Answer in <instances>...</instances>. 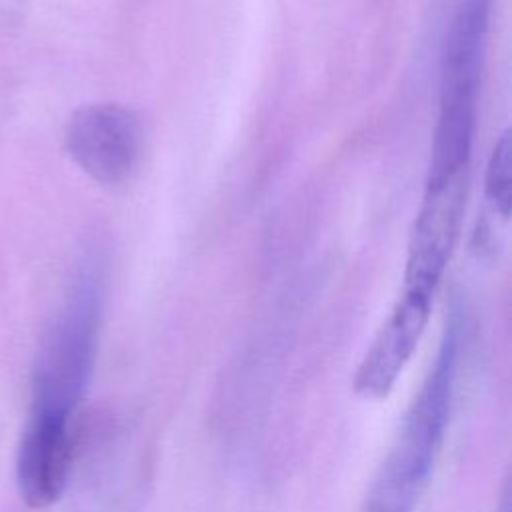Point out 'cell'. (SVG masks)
<instances>
[{
	"mask_svg": "<svg viewBox=\"0 0 512 512\" xmlns=\"http://www.w3.org/2000/svg\"><path fill=\"white\" fill-rule=\"evenodd\" d=\"M458 370V330L450 324L362 506V512H414L450 420Z\"/></svg>",
	"mask_w": 512,
	"mask_h": 512,
	"instance_id": "cell-1",
	"label": "cell"
},
{
	"mask_svg": "<svg viewBox=\"0 0 512 512\" xmlns=\"http://www.w3.org/2000/svg\"><path fill=\"white\" fill-rule=\"evenodd\" d=\"M490 2L460 0L446 36L440 114L430 154L438 166H456L470 158Z\"/></svg>",
	"mask_w": 512,
	"mask_h": 512,
	"instance_id": "cell-2",
	"label": "cell"
},
{
	"mask_svg": "<svg viewBox=\"0 0 512 512\" xmlns=\"http://www.w3.org/2000/svg\"><path fill=\"white\" fill-rule=\"evenodd\" d=\"M100 298L92 278H84L66 304L38 370L34 408L72 416L90 380Z\"/></svg>",
	"mask_w": 512,
	"mask_h": 512,
	"instance_id": "cell-3",
	"label": "cell"
},
{
	"mask_svg": "<svg viewBox=\"0 0 512 512\" xmlns=\"http://www.w3.org/2000/svg\"><path fill=\"white\" fill-rule=\"evenodd\" d=\"M466 198L468 168L428 180L408 244L404 290L434 296L464 222Z\"/></svg>",
	"mask_w": 512,
	"mask_h": 512,
	"instance_id": "cell-4",
	"label": "cell"
},
{
	"mask_svg": "<svg viewBox=\"0 0 512 512\" xmlns=\"http://www.w3.org/2000/svg\"><path fill=\"white\" fill-rule=\"evenodd\" d=\"M64 142L74 164L94 182L120 184L138 164L142 128L122 104H88L70 116Z\"/></svg>",
	"mask_w": 512,
	"mask_h": 512,
	"instance_id": "cell-5",
	"label": "cell"
},
{
	"mask_svg": "<svg viewBox=\"0 0 512 512\" xmlns=\"http://www.w3.org/2000/svg\"><path fill=\"white\" fill-rule=\"evenodd\" d=\"M72 468V416L34 408L26 426L16 476L30 508H48L64 492Z\"/></svg>",
	"mask_w": 512,
	"mask_h": 512,
	"instance_id": "cell-6",
	"label": "cell"
},
{
	"mask_svg": "<svg viewBox=\"0 0 512 512\" xmlns=\"http://www.w3.org/2000/svg\"><path fill=\"white\" fill-rule=\"evenodd\" d=\"M432 298L434 296L404 290L400 302L358 364L352 382L358 396L382 400L392 392L426 330Z\"/></svg>",
	"mask_w": 512,
	"mask_h": 512,
	"instance_id": "cell-7",
	"label": "cell"
},
{
	"mask_svg": "<svg viewBox=\"0 0 512 512\" xmlns=\"http://www.w3.org/2000/svg\"><path fill=\"white\" fill-rule=\"evenodd\" d=\"M486 196L492 208L508 218L512 208V138L504 132L492 148L486 168Z\"/></svg>",
	"mask_w": 512,
	"mask_h": 512,
	"instance_id": "cell-8",
	"label": "cell"
}]
</instances>
